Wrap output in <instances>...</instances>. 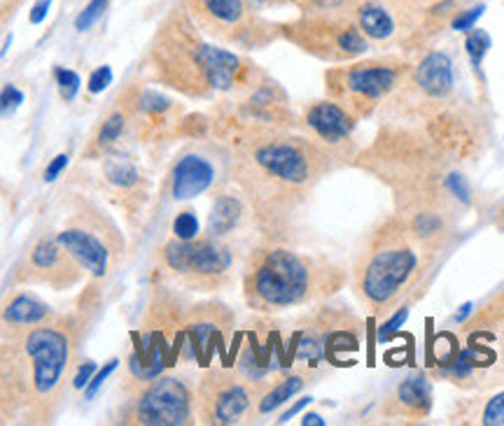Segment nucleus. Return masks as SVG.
I'll list each match as a JSON object with an SVG mask.
<instances>
[{
  "label": "nucleus",
  "instance_id": "f257e3e1",
  "mask_svg": "<svg viewBox=\"0 0 504 426\" xmlns=\"http://www.w3.org/2000/svg\"><path fill=\"white\" fill-rule=\"evenodd\" d=\"M332 161L334 156L308 135L257 126L237 140L231 173L255 214L268 224H280L332 171Z\"/></svg>",
  "mask_w": 504,
  "mask_h": 426
},
{
  "label": "nucleus",
  "instance_id": "f03ea898",
  "mask_svg": "<svg viewBox=\"0 0 504 426\" xmlns=\"http://www.w3.org/2000/svg\"><path fill=\"white\" fill-rule=\"evenodd\" d=\"M156 80L185 96L208 98L247 82V64L238 54L201 38L185 7H177L159 26L152 45Z\"/></svg>",
  "mask_w": 504,
  "mask_h": 426
},
{
  "label": "nucleus",
  "instance_id": "7ed1b4c3",
  "mask_svg": "<svg viewBox=\"0 0 504 426\" xmlns=\"http://www.w3.org/2000/svg\"><path fill=\"white\" fill-rule=\"evenodd\" d=\"M338 266L283 245L252 252L243 275V299L257 312L271 314L328 299L344 287Z\"/></svg>",
  "mask_w": 504,
  "mask_h": 426
},
{
  "label": "nucleus",
  "instance_id": "20e7f679",
  "mask_svg": "<svg viewBox=\"0 0 504 426\" xmlns=\"http://www.w3.org/2000/svg\"><path fill=\"white\" fill-rule=\"evenodd\" d=\"M432 250L408 231L407 219L392 217L369 233L353 268V292L371 314H381L416 287Z\"/></svg>",
  "mask_w": 504,
  "mask_h": 426
},
{
  "label": "nucleus",
  "instance_id": "39448f33",
  "mask_svg": "<svg viewBox=\"0 0 504 426\" xmlns=\"http://www.w3.org/2000/svg\"><path fill=\"white\" fill-rule=\"evenodd\" d=\"M31 363V396L43 417L54 412V405L64 396L70 366L76 359V329L70 322H52V317L28 326L22 338Z\"/></svg>",
  "mask_w": 504,
  "mask_h": 426
},
{
  "label": "nucleus",
  "instance_id": "423d86ee",
  "mask_svg": "<svg viewBox=\"0 0 504 426\" xmlns=\"http://www.w3.org/2000/svg\"><path fill=\"white\" fill-rule=\"evenodd\" d=\"M411 68L413 65L398 54H383L376 59L334 65L325 73V84L334 101L359 117V114L374 113L376 105L390 96L395 86L402 84Z\"/></svg>",
  "mask_w": 504,
  "mask_h": 426
},
{
  "label": "nucleus",
  "instance_id": "0eeeda50",
  "mask_svg": "<svg viewBox=\"0 0 504 426\" xmlns=\"http://www.w3.org/2000/svg\"><path fill=\"white\" fill-rule=\"evenodd\" d=\"M359 331L362 322L344 310V305H322L308 317V324H301L292 333V362H304L316 368L320 362L332 366H350V354L359 350Z\"/></svg>",
  "mask_w": 504,
  "mask_h": 426
},
{
  "label": "nucleus",
  "instance_id": "6e6552de",
  "mask_svg": "<svg viewBox=\"0 0 504 426\" xmlns=\"http://www.w3.org/2000/svg\"><path fill=\"white\" fill-rule=\"evenodd\" d=\"M283 35L328 64L355 61L371 49V43L348 12H306L297 22L285 24Z\"/></svg>",
  "mask_w": 504,
  "mask_h": 426
},
{
  "label": "nucleus",
  "instance_id": "1a4fd4ad",
  "mask_svg": "<svg viewBox=\"0 0 504 426\" xmlns=\"http://www.w3.org/2000/svg\"><path fill=\"white\" fill-rule=\"evenodd\" d=\"M56 240L68 250L77 266L96 280L113 275L124 254V243L115 224L98 208L82 205L76 214L66 219V226Z\"/></svg>",
  "mask_w": 504,
  "mask_h": 426
},
{
  "label": "nucleus",
  "instance_id": "9d476101",
  "mask_svg": "<svg viewBox=\"0 0 504 426\" xmlns=\"http://www.w3.org/2000/svg\"><path fill=\"white\" fill-rule=\"evenodd\" d=\"M161 266L177 284L192 292H217L225 287L234 268V254L220 238L180 240L164 243L159 252Z\"/></svg>",
  "mask_w": 504,
  "mask_h": 426
},
{
  "label": "nucleus",
  "instance_id": "9b49d317",
  "mask_svg": "<svg viewBox=\"0 0 504 426\" xmlns=\"http://www.w3.org/2000/svg\"><path fill=\"white\" fill-rule=\"evenodd\" d=\"M257 384L231 368H210L194 391V412L201 424L231 426L255 415Z\"/></svg>",
  "mask_w": 504,
  "mask_h": 426
},
{
  "label": "nucleus",
  "instance_id": "f8f14e48",
  "mask_svg": "<svg viewBox=\"0 0 504 426\" xmlns=\"http://www.w3.org/2000/svg\"><path fill=\"white\" fill-rule=\"evenodd\" d=\"M194 391L180 378H155L126 403L122 424L187 426L194 424Z\"/></svg>",
  "mask_w": 504,
  "mask_h": 426
},
{
  "label": "nucleus",
  "instance_id": "ddd939ff",
  "mask_svg": "<svg viewBox=\"0 0 504 426\" xmlns=\"http://www.w3.org/2000/svg\"><path fill=\"white\" fill-rule=\"evenodd\" d=\"M432 0H350L348 15L369 43L413 38Z\"/></svg>",
  "mask_w": 504,
  "mask_h": 426
},
{
  "label": "nucleus",
  "instance_id": "4468645a",
  "mask_svg": "<svg viewBox=\"0 0 504 426\" xmlns=\"http://www.w3.org/2000/svg\"><path fill=\"white\" fill-rule=\"evenodd\" d=\"M185 12L201 33L231 45H252L264 35L247 0H183Z\"/></svg>",
  "mask_w": 504,
  "mask_h": 426
},
{
  "label": "nucleus",
  "instance_id": "2eb2a0df",
  "mask_svg": "<svg viewBox=\"0 0 504 426\" xmlns=\"http://www.w3.org/2000/svg\"><path fill=\"white\" fill-rule=\"evenodd\" d=\"M234 329V314L222 303L194 305L187 310L183 329V357L187 362H199L210 366L215 352L225 354L227 336Z\"/></svg>",
  "mask_w": 504,
  "mask_h": 426
},
{
  "label": "nucleus",
  "instance_id": "dca6fc26",
  "mask_svg": "<svg viewBox=\"0 0 504 426\" xmlns=\"http://www.w3.org/2000/svg\"><path fill=\"white\" fill-rule=\"evenodd\" d=\"M301 128L311 140H316L322 150H328L334 159L344 156L350 147L355 128H358V114L338 101H318L306 107L301 117Z\"/></svg>",
  "mask_w": 504,
  "mask_h": 426
},
{
  "label": "nucleus",
  "instance_id": "f3484780",
  "mask_svg": "<svg viewBox=\"0 0 504 426\" xmlns=\"http://www.w3.org/2000/svg\"><path fill=\"white\" fill-rule=\"evenodd\" d=\"M28 266H31L33 275L38 277V280L56 289L73 287L80 280L82 272V268L77 266L76 259L56 240V235L40 240L38 245L33 247L31 256H28Z\"/></svg>",
  "mask_w": 504,
  "mask_h": 426
},
{
  "label": "nucleus",
  "instance_id": "a211bd4d",
  "mask_svg": "<svg viewBox=\"0 0 504 426\" xmlns=\"http://www.w3.org/2000/svg\"><path fill=\"white\" fill-rule=\"evenodd\" d=\"M215 182V165L201 154H185L171 171V196L176 201H192L208 192Z\"/></svg>",
  "mask_w": 504,
  "mask_h": 426
},
{
  "label": "nucleus",
  "instance_id": "6ab92c4d",
  "mask_svg": "<svg viewBox=\"0 0 504 426\" xmlns=\"http://www.w3.org/2000/svg\"><path fill=\"white\" fill-rule=\"evenodd\" d=\"M411 84L428 98H444L453 89V61L444 52H429L408 73Z\"/></svg>",
  "mask_w": 504,
  "mask_h": 426
},
{
  "label": "nucleus",
  "instance_id": "aec40b11",
  "mask_svg": "<svg viewBox=\"0 0 504 426\" xmlns=\"http://www.w3.org/2000/svg\"><path fill=\"white\" fill-rule=\"evenodd\" d=\"M432 411V387L423 375H411L395 387L388 412L404 420H423Z\"/></svg>",
  "mask_w": 504,
  "mask_h": 426
},
{
  "label": "nucleus",
  "instance_id": "412c9836",
  "mask_svg": "<svg viewBox=\"0 0 504 426\" xmlns=\"http://www.w3.org/2000/svg\"><path fill=\"white\" fill-rule=\"evenodd\" d=\"M52 317V310L47 303L33 296V293H16L15 299L7 301L3 305V312H0V320L5 322L12 329H28V326H35L40 322L49 320Z\"/></svg>",
  "mask_w": 504,
  "mask_h": 426
},
{
  "label": "nucleus",
  "instance_id": "4be33fe9",
  "mask_svg": "<svg viewBox=\"0 0 504 426\" xmlns=\"http://www.w3.org/2000/svg\"><path fill=\"white\" fill-rule=\"evenodd\" d=\"M243 210H246V205H243V201L238 196L222 193V196L215 198L208 214V235L225 238L227 233H231V231L241 224Z\"/></svg>",
  "mask_w": 504,
  "mask_h": 426
},
{
  "label": "nucleus",
  "instance_id": "5701e85b",
  "mask_svg": "<svg viewBox=\"0 0 504 426\" xmlns=\"http://www.w3.org/2000/svg\"><path fill=\"white\" fill-rule=\"evenodd\" d=\"M306 384L304 375H292V378L280 380L276 387H271L267 394H262L255 405V415H267V412H274L276 408H280L283 403L292 399L297 391H301V387Z\"/></svg>",
  "mask_w": 504,
  "mask_h": 426
},
{
  "label": "nucleus",
  "instance_id": "b1692460",
  "mask_svg": "<svg viewBox=\"0 0 504 426\" xmlns=\"http://www.w3.org/2000/svg\"><path fill=\"white\" fill-rule=\"evenodd\" d=\"M124 128H126V114H124L122 110H115V113L101 124V128H98L96 147L106 150V147L117 143V140L124 135Z\"/></svg>",
  "mask_w": 504,
  "mask_h": 426
},
{
  "label": "nucleus",
  "instance_id": "393cba45",
  "mask_svg": "<svg viewBox=\"0 0 504 426\" xmlns=\"http://www.w3.org/2000/svg\"><path fill=\"white\" fill-rule=\"evenodd\" d=\"M465 49L469 61H472L474 70H479L483 64V56H486L490 49V35L486 31H481V28H469V33H467L465 38Z\"/></svg>",
  "mask_w": 504,
  "mask_h": 426
},
{
  "label": "nucleus",
  "instance_id": "a878e982",
  "mask_svg": "<svg viewBox=\"0 0 504 426\" xmlns=\"http://www.w3.org/2000/svg\"><path fill=\"white\" fill-rule=\"evenodd\" d=\"M106 177L113 182L115 187H122V189H131L140 182V173L136 171L134 165L126 163V161H115V163L107 165Z\"/></svg>",
  "mask_w": 504,
  "mask_h": 426
},
{
  "label": "nucleus",
  "instance_id": "bb28decb",
  "mask_svg": "<svg viewBox=\"0 0 504 426\" xmlns=\"http://www.w3.org/2000/svg\"><path fill=\"white\" fill-rule=\"evenodd\" d=\"M54 80L59 86V96L64 101H73L80 91V75L70 68H54Z\"/></svg>",
  "mask_w": 504,
  "mask_h": 426
},
{
  "label": "nucleus",
  "instance_id": "cd10ccee",
  "mask_svg": "<svg viewBox=\"0 0 504 426\" xmlns=\"http://www.w3.org/2000/svg\"><path fill=\"white\" fill-rule=\"evenodd\" d=\"M107 5H110V0H89L85 10H82L76 19L77 31H89V28L101 19L103 12L107 10Z\"/></svg>",
  "mask_w": 504,
  "mask_h": 426
},
{
  "label": "nucleus",
  "instance_id": "c85d7f7f",
  "mask_svg": "<svg viewBox=\"0 0 504 426\" xmlns=\"http://www.w3.org/2000/svg\"><path fill=\"white\" fill-rule=\"evenodd\" d=\"M173 233L180 240H194L199 235V219L197 214L189 213V210H183L177 214L176 222H173Z\"/></svg>",
  "mask_w": 504,
  "mask_h": 426
},
{
  "label": "nucleus",
  "instance_id": "c756f323",
  "mask_svg": "<svg viewBox=\"0 0 504 426\" xmlns=\"http://www.w3.org/2000/svg\"><path fill=\"white\" fill-rule=\"evenodd\" d=\"M481 424L486 426H504V391L495 394L493 399L486 403L481 412Z\"/></svg>",
  "mask_w": 504,
  "mask_h": 426
},
{
  "label": "nucleus",
  "instance_id": "7c9ffc66",
  "mask_svg": "<svg viewBox=\"0 0 504 426\" xmlns=\"http://www.w3.org/2000/svg\"><path fill=\"white\" fill-rule=\"evenodd\" d=\"M24 103V94L15 84H5L0 89V117H10L16 107Z\"/></svg>",
  "mask_w": 504,
  "mask_h": 426
},
{
  "label": "nucleus",
  "instance_id": "2f4dec72",
  "mask_svg": "<svg viewBox=\"0 0 504 426\" xmlns=\"http://www.w3.org/2000/svg\"><path fill=\"white\" fill-rule=\"evenodd\" d=\"M444 184H446V189H449V193H451V196H456L460 203H465V205L472 201V192H469V184H467V180L460 175V173H449V175H446V180H444Z\"/></svg>",
  "mask_w": 504,
  "mask_h": 426
},
{
  "label": "nucleus",
  "instance_id": "473e14b6",
  "mask_svg": "<svg viewBox=\"0 0 504 426\" xmlns=\"http://www.w3.org/2000/svg\"><path fill=\"white\" fill-rule=\"evenodd\" d=\"M481 15H483V5L458 10L456 15L451 16V28L453 31H469V28H474V24H477V19Z\"/></svg>",
  "mask_w": 504,
  "mask_h": 426
},
{
  "label": "nucleus",
  "instance_id": "72a5a7b5",
  "mask_svg": "<svg viewBox=\"0 0 504 426\" xmlns=\"http://www.w3.org/2000/svg\"><path fill=\"white\" fill-rule=\"evenodd\" d=\"M117 363H119L117 359H113V362H107L106 366L98 368L96 373H94V378L89 380V384H86V387H85V399L86 401H92L94 396L98 394V389H101L103 382H106V380L110 378V375H113V371H115V368H117Z\"/></svg>",
  "mask_w": 504,
  "mask_h": 426
},
{
  "label": "nucleus",
  "instance_id": "f704fd0d",
  "mask_svg": "<svg viewBox=\"0 0 504 426\" xmlns=\"http://www.w3.org/2000/svg\"><path fill=\"white\" fill-rule=\"evenodd\" d=\"M407 320H408V308L398 310V312L392 314L390 320H388L386 324H383L381 329H378V342L392 341V338H395V333H398L399 326H402Z\"/></svg>",
  "mask_w": 504,
  "mask_h": 426
},
{
  "label": "nucleus",
  "instance_id": "c9c22d12",
  "mask_svg": "<svg viewBox=\"0 0 504 426\" xmlns=\"http://www.w3.org/2000/svg\"><path fill=\"white\" fill-rule=\"evenodd\" d=\"M308 12H348L350 0H304Z\"/></svg>",
  "mask_w": 504,
  "mask_h": 426
},
{
  "label": "nucleus",
  "instance_id": "e433bc0d",
  "mask_svg": "<svg viewBox=\"0 0 504 426\" xmlns=\"http://www.w3.org/2000/svg\"><path fill=\"white\" fill-rule=\"evenodd\" d=\"M110 82H113V70H110V65H101V68H96L92 73L86 89H89V94H101V91L107 89Z\"/></svg>",
  "mask_w": 504,
  "mask_h": 426
},
{
  "label": "nucleus",
  "instance_id": "4c0bfd02",
  "mask_svg": "<svg viewBox=\"0 0 504 426\" xmlns=\"http://www.w3.org/2000/svg\"><path fill=\"white\" fill-rule=\"evenodd\" d=\"M98 368L94 362H82L80 366H77L76 375H73V387L76 389H85L86 384H89V380L94 378V373H96Z\"/></svg>",
  "mask_w": 504,
  "mask_h": 426
},
{
  "label": "nucleus",
  "instance_id": "58836bf2",
  "mask_svg": "<svg viewBox=\"0 0 504 426\" xmlns=\"http://www.w3.org/2000/svg\"><path fill=\"white\" fill-rule=\"evenodd\" d=\"M66 165H68V154H59L56 159H52V163H49L47 171H45V182L56 180V177L66 171Z\"/></svg>",
  "mask_w": 504,
  "mask_h": 426
},
{
  "label": "nucleus",
  "instance_id": "ea45409f",
  "mask_svg": "<svg viewBox=\"0 0 504 426\" xmlns=\"http://www.w3.org/2000/svg\"><path fill=\"white\" fill-rule=\"evenodd\" d=\"M49 7H52V0H38L35 5H33L31 15H28V22L31 24H43L45 16H47Z\"/></svg>",
  "mask_w": 504,
  "mask_h": 426
},
{
  "label": "nucleus",
  "instance_id": "a19ab883",
  "mask_svg": "<svg viewBox=\"0 0 504 426\" xmlns=\"http://www.w3.org/2000/svg\"><path fill=\"white\" fill-rule=\"evenodd\" d=\"M308 403H311V399H308V396H306V399H301L299 401V403H295V405H292V408H290V411H287V412H283V415H280V424H285V421H287V420H292V417H295L297 415V412H299L301 411V408H306V405H308Z\"/></svg>",
  "mask_w": 504,
  "mask_h": 426
},
{
  "label": "nucleus",
  "instance_id": "79ce46f5",
  "mask_svg": "<svg viewBox=\"0 0 504 426\" xmlns=\"http://www.w3.org/2000/svg\"><path fill=\"white\" fill-rule=\"evenodd\" d=\"M301 426H325V420L320 415H306L301 420Z\"/></svg>",
  "mask_w": 504,
  "mask_h": 426
},
{
  "label": "nucleus",
  "instance_id": "37998d69",
  "mask_svg": "<svg viewBox=\"0 0 504 426\" xmlns=\"http://www.w3.org/2000/svg\"><path fill=\"white\" fill-rule=\"evenodd\" d=\"M469 312H472V303H467V305H462V310H460V314H458V317H456V320H458V322H462V320H465V317H467V314H469Z\"/></svg>",
  "mask_w": 504,
  "mask_h": 426
},
{
  "label": "nucleus",
  "instance_id": "c03bdc74",
  "mask_svg": "<svg viewBox=\"0 0 504 426\" xmlns=\"http://www.w3.org/2000/svg\"><path fill=\"white\" fill-rule=\"evenodd\" d=\"M295 3H299V5H301V3H304V0H295Z\"/></svg>",
  "mask_w": 504,
  "mask_h": 426
},
{
  "label": "nucleus",
  "instance_id": "a18cd8bd",
  "mask_svg": "<svg viewBox=\"0 0 504 426\" xmlns=\"http://www.w3.org/2000/svg\"><path fill=\"white\" fill-rule=\"evenodd\" d=\"M502 214H504V213H502Z\"/></svg>",
  "mask_w": 504,
  "mask_h": 426
}]
</instances>
